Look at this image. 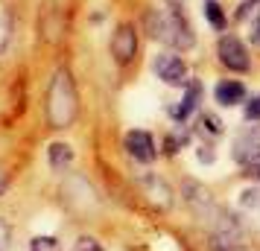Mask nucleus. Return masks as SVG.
<instances>
[{
	"label": "nucleus",
	"mask_w": 260,
	"mask_h": 251,
	"mask_svg": "<svg viewBox=\"0 0 260 251\" xmlns=\"http://www.w3.org/2000/svg\"><path fill=\"white\" fill-rule=\"evenodd\" d=\"M196 158H199V164H213L216 161V152H213V146H199L196 149Z\"/></svg>",
	"instance_id": "obj_22"
},
{
	"label": "nucleus",
	"mask_w": 260,
	"mask_h": 251,
	"mask_svg": "<svg viewBox=\"0 0 260 251\" xmlns=\"http://www.w3.org/2000/svg\"><path fill=\"white\" fill-rule=\"evenodd\" d=\"M47 161H50V169H53V172H64V169L73 164V149H71V144H61V140L50 144Z\"/></svg>",
	"instance_id": "obj_11"
},
{
	"label": "nucleus",
	"mask_w": 260,
	"mask_h": 251,
	"mask_svg": "<svg viewBox=\"0 0 260 251\" xmlns=\"http://www.w3.org/2000/svg\"><path fill=\"white\" fill-rule=\"evenodd\" d=\"M181 193H184V202H187V207L193 210V213L199 216V219H205V222H211V225H216L219 219H222V207L213 202V193L202 184V181L196 178H187L184 184H181Z\"/></svg>",
	"instance_id": "obj_3"
},
{
	"label": "nucleus",
	"mask_w": 260,
	"mask_h": 251,
	"mask_svg": "<svg viewBox=\"0 0 260 251\" xmlns=\"http://www.w3.org/2000/svg\"><path fill=\"white\" fill-rule=\"evenodd\" d=\"M123 146H126V152H129L138 164H152L155 158H158V149H155L152 134L143 132V129H135V132L126 134Z\"/></svg>",
	"instance_id": "obj_8"
},
{
	"label": "nucleus",
	"mask_w": 260,
	"mask_h": 251,
	"mask_svg": "<svg viewBox=\"0 0 260 251\" xmlns=\"http://www.w3.org/2000/svg\"><path fill=\"white\" fill-rule=\"evenodd\" d=\"M187 140H190V132H187V129H178L176 134H167L164 149L170 152V155H176L178 149H184V146H187Z\"/></svg>",
	"instance_id": "obj_16"
},
{
	"label": "nucleus",
	"mask_w": 260,
	"mask_h": 251,
	"mask_svg": "<svg viewBox=\"0 0 260 251\" xmlns=\"http://www.w3.org/2000/svg\"><path fill=\"white\" fill-rule=\"evenodd\" d=\"M12 29H15V21H12V12L0 3V56L6 53L9 41H12Z\"/></svg>",
	"instance_id": "obj_13"
},
{
	"label": "nucleus",
	"mask_w": 260,
	"mask_h": 251,
	"mask_svg": "<svg viewBox=\"0 0 260 251\" xmlns=\"http://www.w3.org/2000/svg\"><path fill=\"white\" fill-rule=\"evenodd\" d=\"M246 120H251V123H260V94L251 96L246 102Z\"/></svg>",
	"instance_id": "obj_20"
},
{
	"label": "nucleus",
	"mask_w": 260,
	"mask_h": 251,
	"mask_svg": "<svg viewBox=\"0 0 260 251\" xmlns=\"http://www.w3.org/2000/svg\"><path fill=\"white\" fill-rule=\"evenodd\" d=\"M146 190L152 193V199L161 204V207H170V204H173V199H170V187H167V184H161L158 178L146 181Z\"/></svg>",
	"instance_id": "obj_15"
},
{
	"label": "nucleus",
	"mask_w": 260,
	"mask_h": 251,
	"mask_svg": "<svg viewBox=\"0 0 260 251\" xmlns=\"http://www.w3.org/2000/svg\"><path fill=\"white\" fill-rule=\"evenodd\" d=\"M251 41L260 47V12H257V18H254V24H251Z\"/></svg>",
	"instance_id": "obj_23"
},
{
	"label": "nucleus",
	"mask_w": 260,
	"mask_h": 251,
	"mask_svg": "<svg viewBox=\"0 0 260 251\" xmlns=\"http://www.w3.org/2000/svg\"><path fill=\"white\" fill-rule=\"evenodd\" d=\"M73 251H106V248H103V242L96 237H79L73 242Z\"/></svg>",
	"instance_id": "obj_19"
},
{
	"label": "nucleus",
	"mask_w": 260,
	"mask_h": 251,
	"mask_svg": "<svg viewBox=\"0 0 260 251\" xmlns=\"http://www.w3.org/2000/svg\"><path fill=\"white\" fill-rule=\"evenodd\" d=\"M216 53H219V61H222L228 70L246 73L248 67H251V59H248L246 44H243L237 35H222V38H219V47H216Z\"/></svg>",
	"instance_id": "obj_5"
},
{
	"label": "nucleus",
	"mask_w": 260,
	"mask_h": 251,
	"mask_svg": "<svg viewBox=\"0 0 260 251\" xmlns=\"http://www.w3.org/2000/svg\"><path fill=\"white\" fill-rule=\"evenodd\" d=\"M9 242H12V225L0 216V251L9 248Z\"/></svg>",
	"instance_id": "obj_21"
},
{
	"label": "nucleus",
	"mask_w": 260,
	"mask_h": 251,
	"mask_svg": "<svg viewBox=\"0 0 260 251\" xmlns=\"http://www.w3.org/2000/svg\"><path fill=\"white\" fill-rule=\"evenodd\" d=\"M202 9H205V18H208V24H211L216 32H222L225 26H228V18H225L222 6H219L216 0H205V3H202Z\"/></svg>",
	"instance_id": "obj_12"
},
{
	"label": "nucleus",
	"mask_w": 260,
	"mask_h": 251,
	"mask_svg": "<svg viewBox=\"0 0 260 251\" xmlns=\"http://www.w3.org/2000/svg\"><path fill=\"white\" fill-rule=\"evenodd\" d=\"M167 6H181V3H184V0H164Z\"/></svg>",
	"instance_id": "obj_26"
},
{
	"label": "nucleus",
	"mask_w": 260,
	"mask_h": 251,
	"mask_svg": "<svg viewBox=\"0 0 260 251\" xmlns=\"http://www.w3.org/2000/svg\"><path fill=\"white\" fill-rule=\"evenodd\" d=\"M240 207L243 210H260V187H248L240 193Z\"/></svg>",
	"instance_id": "obj_17"
},
{
	"label": "nucleus",
	"mask_w": 260,
	"mask_h": 251,
	"mask_svg": "<svg viewBox=\"0 0 260 251\" xmlns=\"http://www.w3.org/2000/svg\"><path fill=\"white\" fill-rule=\"evenodd\" d=\"M246 175L248 178H254V181H260V161L257 164H251V167H246Z\"/></svg>",
	"instance_id": "obj_24"
},
{
	"label": "nucleus",
	"mask_w": 260,
	"mask_h": 251,
	"mask_svg": "<svg viewBox=\"0 0 260 251\" xmlns=\"http://www.w3.org/2000/svg\"><path fill=\"white\" fill-rule=\"evenodd\" d=\"M6 187H9V172H6V169L0 167V196L6 193Z\"/></svg>",
	"instance_id": "obj_25"
},
{
	"label": "nucleus",
	"mask_w": 260,
	"mask_h": 251,
	"mask_svg": "<svg viewBox=\"0 0 260 251\" xmlns=\"http://www.w3.org/2000/svg\"><path fill=\"white\" fill-rule=\"evenodd\" d=\"M111 56L117 61L120 67L132 64V59L138 56V32L132 24H120L111 35Z\"/></svg>",
	"instance_id": "obj_7"
},
{
	"label": "nucleus",
	"mask_w": 260,
	"mask_h": 251,
	"mask_svg": "<svg viewBox=\"0 0 260 251\" xmlns=\"http://www.w3.org/2000/svg\"><path fill=\"white\" fill-rule=\"evenodd\" d=\"M152 67H155V76L164 85H170V88H184V85L190 82L187 64H184V59L176 56V53H161V56L155 59Z\"/></svg>",
	"instance_id": "obj_4"
},
{
	"label": "nucleus",
	"mask_w": 260,
	"mask_h": 251,
	"mask_svg": "<svg viewBox=\"0 0 260 251\" xmlns=\"http://www.w3.org/2000/svg\"><path fill=\"white\" fill-rule=\"evenodd\" d=\"M231 155H234L237 164L243 167H251L260 161V126H248L234 137V146H231Z\"/></svg>",
	"instance_id": "obj_6"
},
{
	"label": "nucleus",
	"mask_w": 260,
	"mask_h": 251,
	"mask_svg": "<svg viewBox=\"0 0 260 251\" xmlns=\"http://www.w3.org/2000/svg\"><path fill=\"white\" fill-rule=\"evenodd\" d=\"M146 26H149V35L155 41H161L173 50H190L196 44V35L190 29L187 18L181 15V6H167V9H158L146 18Z\"/></svg>",
	"instance_id": "obj_2"
},
{
	"label": "nucleus",
	"mask_w": 260,
	"mask_h": 251,
	"mask_svg": "<svg viewBox=\"0 0 260 251\" xmlns=\"http://www.w3.org/2000/svg\"><path fill=\"white\" fill-rule=\"evenodd\" d=\"M202 94H205V91H202V82H199V79H190V82L184 85V96L178 99V105L170 108V117L176 120L178 126H181V123H187V117L202 105Z\"/></svg>",
	"instance_id": "obj_9"
},
{
	"label": "nucleus",
	"mask_w": 260,
	"mask_h": 251,
	"mask_svg": "<svg viewBox=\"0 0 260 251\" xmlns=\"http://www.w3.org/2000/svg\"><path fill=\"white\" fill-rule=\"evenodd\" d=\"M213 96H216V102H219V105H225V108L240 105V102L246 99V85L240 82V79H222V82L216 85Z\"/></svg>",
	"instance_id": "obj_10"
},
{
	"label": "nucleus",
	"mask_w": 260,
	"mask_h": 251,
	"mask_svg": "<svg viewBox=\"0 0 260 251\" xmlns=\"http://www.w3.org/2000/svg\"><path fill=\"white\" fill-rule=\"evenodd\" d=\"M44 114L53 129H71L76 114H79V94L68 67H59L53 73L47 85V102H44Z\"/></svg>",
	"instance_id": "obj_1"
},
{
	"label": "nucleus",
	"mask_w": 260,
	"mask_h": 251,
	"mask_svg": "<svg viewBox=\"0 0 260 251\" xmlns=\"http://www.w3.org/2000/svg\"><path fill=\"white\" fill-rule=\"evenodd\" d=\"M29 251H59V239L47 237V234H38L29 239Z\"/></svg>",
	"instance_id": "obj_18"
},
{
	"label": "nucleus",
	"mask_w": 260,
	"mask_h": 251,
	"mask_svg": "<svg viewBox=\"0 0 260 251\" xmlns=\"http://www.w3.org/2000/svg\"><path fill=\"white\" fill-rule=\"evenodd\" d=\"M199 134L205 137H219L222 134V120L216 114H202L199 117Z\"/></svg>",
	"instance_id": "obj_14"
}]
</instances>
